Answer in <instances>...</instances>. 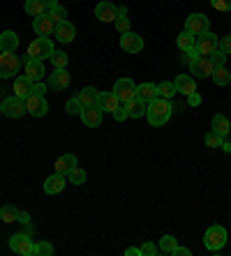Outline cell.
<instances>
[{
	"mask_svg": "<svg viewBox=\"0 0 231 256\" xmlns=\"http://www.w3.org/2000/svg\"><path fill=\"white\" fill-rule=\"evenodd\" d=\"M171 118V100H157L148 102V106H146V120H148L153 127H162L169 122Z\"/></svg>",
	"mask_w": 231,
	"mask_h": 256,
	"instance_id": "cell-1",
	"label": "cell"
},
{
	"mask_svg": "<svg viewBox=\"0 0 231 256\" xmlns=\"http://www.w3.org/2000/svg\"><path fill=\"white\" fill-rule=\"evenodd\" d=\"M54 42H51V37H37L35 42L28 44V51H26V58L24 62H28V60H44L51 58V54H54Z\"/></svg>",
	"mask_w": 231,
	"mask_h": 256,
	"instance_id": "cell-2",
	"label": "cell"
},
{
	"mask_svg": "<svg viewBox=\"0 0 231 256\" xmlns=\"http://www.w3.org/2000/svg\"><path fill=\"white\" fill-rule=\"evenodd\" d=\"M226 240H229V236H226V228L219 226V224L208 226V231L203 233V244H206L208 252H219L226 244Z\"/></svg>",
	"mask_w": 231,
	"mask_h": 256,
	"instance_id": "cell-3",
	"label": "cell"
},
{
	"mask_svg": "<svg viewBox=\"0 0 231 256\" xmlns=\"http://www.w3.org/2000/svg\"><path fill=\"white\" fill-rule=\"evenodd\" d=\"M0 114L5 116V118H21L26 114V100L21 97L12 95V97H5V100L0 102Z\"/></svg>",
	"mask_w": 231,
	"mask_h": 256,
	"instance_id": "cell-4",
	"label": "cell"
},
{
	"mask_svg": "<svg viewBox=\"0 0 231 256\" xmlns=\"http://www.w3.org/2000/svg\"><path fill=\"white\" fill-rule=\"evenodd\" d=\"M10 250L19 256H35V240H30L26 233H17L10 238Z\"/></svg>",
	"mask_w": 231,
	"mask_h": 256,
	"instance_id": "cell-5",
	"label": "cell"
},
{
	"mask_svg": "<svg viewBox=\"0 0 231 256\" xmlns=\"http://www.w3.org/2000/svg\"><path fill=\"white\" fill-rule=\"evenodd\" d=\"M21 58L17 54H0V78H12L21 72Z\"/></svg>",
	"mask_w": 231,
	"mask_h": 256,
	"instance_id": "cell-6",
	"label": "cell"
},
{
	"mask_svg": "<svg viewBox=\"0 0 231 256\" xmlns=\"http://www.w3.org/2000/svg\"><path fill=\"white\" fill-rule=\"evenodd\" d=\"M113 92H116L120 104H127V102H132L136 97V86L132 78L120 76V78H116V84H113Z\"/></svg>",
	"mask_w": 231,
	"mask_h": 256,
	"instance_id": "cell-7",
	"label": "cell"
},
{
	"mask_svg": "<svg viewBox=\"0 0 231 256\" xmlns=\"http://www.w3.org/2000/svg\"><path fill=\"white\" fill-rule=\"evenodd\" d=\"M217 42H219V37L208 30V32H201V35L194 37V48L199 51V56H206L208 58L213 51H217Z\"/></svg>",
	"mask_w": 231,
	"mask_h": 256,
	"instance_id": "cell-8",
	"label": "cell"
},
{
	"mask_svg": "<svg viewBox=\"0 0 231 256\" xmlns=\"http://www.w3.org/2000/svg\"><path fill=\"white\" fill-rule=\"evenodd\" d=\"M185 30L192 32V35H201V32H208L210 30V18L201 12H194L185 18Z\"/></svg>",
	"mask_w": 231,
	"mask_h": 256,
	"instance_id": "cell-9",
	"label": "cell"
},
{
	"mask_svg": "<svg viewBox=\"0 0 231 256\" xmlns=\"http://www.w3.org/2000/svg\"><path fill=\"white\" fill-rule=\"evenodd\" d=\"M49 76V81H47V86L51 90H56V92H63V90H67V86H70V72H67V67L65 70H54L51 74H47Z\"/></svg>",
	"mask_w": 231,
	"mask_h": 256,
	"instance_id": "cell-10",
	"label": "cell"
},
{
	"mask_svg": "<svg viewBox=\"0 0 231 256\" xmlns=\"http://www.w3.org/2000/svg\"><path fill=\"white\" fill-rule=\"evenodd\" d=\"M120 48H123L125 54H139L143 48V37L132 32V30H127V32L120 35Z\"/></svg>",
	"mask_w": 231,
	"mask_h": 256,
	"instance_id": "cell-11",
	"label": "cell"
},
{
	"mask_svg": "<svg viewBox=\"0 0 231 256\" xmlns=\"http://www.w3.org/2000/svg\"><path fill=\"white\" fill-rule=\"evenodd\" d=\"M215 65L210 62V58H206V56H201V58H196L190 62V74L194 78H208L210 74H213Z\"/></svg>",
	"mask_w": 231,
	"mask_h": 256,
	"instance_id": "cell-12",
	"label": "cell"
},
{
	"mask_svg": "<svg viewBox=\"0 0 231 256\" xmlns=\"http://www.w3.org/2000/svg\"><path fill=\"white\" fill-rule=\"evenodd\" d=\"M54 37H56V42H60V44H70L77 37V28H74L72 21H60V24H56Z\"/></svg>",
	"mask_w": 231,
	"mask_h": 256,
	"instance_id": "cell-13",
	"label": "cell"
},
{
	"mask_svg": "<svg viewBox=\"0 0 231 256\" xmlns=\"http://www.w3.org/2000/svg\"><path fill=\"white\" fill-rule=\"evenodd\" d=\"M26 111H28L30 116H35V118H44V116L49 114V104L42 95H30L28 100H26Z\"/></svg>",
	"mask_w": 231,
	"mask_h": 256,
	"instance_id": "cell-14",
	"label": "cell"
},
{
	"mask_svg": "<svg viewBox=\"0 0 231 256\" xmlns=\"http://www.w3.org/2000/svg\"><path fill=\"white\" fill-rule=\"evenodd\" d=\"M33 30H35L37 37H54V30H56V21L49 18L47 14L33 18Z\"/></svg>",
	"mask_w": 231,
	"mask_h": 256,
	"instance_id": "cell-15",
	"label": "cell"
},
{
	"mask_svg": "<svg viewBox=\"0 0 231 256\" xmlns=\"http://www.w3.org/2000/svg\"><path fill=\"white\" fill-rule=\"evenodd\" d=\"M95 16L100 18L102 24H113L116 16H118V7L113 5V2H109V0H102L95 7Z\"/></svg>",
	"mask_w": 231,
	"mask_h": 256,
	"instance_id": "cell-16",
	"label": "cell"
},
{
	"mask_svg": "<svg viewBox=\"0 0 231 256\" xmlns=\"http://www.w3.org/2000/svg\"><path fill=\"white\" fill-rule=\"evenodd\" d=\"M102 118H104V111H102L100 106H83V111H81V122L86 127H100L102 125Z\"/></svg>",
	"mask_w": 231,
	"mask_h": 256,
	"instance_id": "cell-17",
	"label": "cell"
},
{
	"mask_svg": "<svg viewBox=\"0 0 231 256\" xmlns=\"http://www.w3.org/2000/svg\"><path fill=\"white\" fill-rule=\"evenodd\" d=\"M65 185H67V176H63V173H58L56 171L54 176H49L47 180H44V192H47L49 196H54V194H60V192L65 190Z\"/></svg>",
	"mask_w": 231,
	"mask_h": 256,
	"instance_id": "cell-18",
	"label": "cell"
},
{
	"mask_svg": "<svg viewBox=\"0 0 231 256\" xmlns=\"http://www.w3.org/2000/svg\"><path fill=\"white\" fill-rule=\"evenodd\" d=\"M24 76L30 78L33 84H35V81H42V78L47 76L44 62H42V60H28V62H24Z\"/></svg>",
	"mask_w": 231,
	"mask_h": 256,
	"instance_id": "cell-19",
	"label": "cell"
},
{
	"mask_svg": "<svg viewBox=\"0 0 231 256\" xmlns=\"http://www.w3.org/2000/svg\"><path fill=\"white\" fill-rule=\"evenodd\" d=\"M17 48H19V37L14 30L0 32V54H17Z\"/></svg>",
	"mask_w": 231,
	"mask_h": 256,
	"instance_id": "cell-20",
	"label": "cell"
},
{
	"mask_svg": "<svg viewBox=\"0 0 231 256\" xmlns=\"http://www.w3.org/2000/svg\"><path fill=\"white\" fill-rule=\"evenodd\" d=\"M173 86H176V92H180V95H192V92H196V81L194 76H187V74H178L176 81H173Z\"/></svg>",
	"mask_w": 231,
	"mask_h": 256,
	"instance_id": "cell-21",
	"label": "cell"
},
{
	"mask_svg": "<svg viewBox=\"0 0 231 256\" xmlns=\"http://www.w3.org/2000/svg\"><path fill=\"white\" fill-rule=\"evenodd\" d=\"M120 102L118 97H116V92H97V106L104 111V114H113L116 111V106H118Z\"/></svg>",
	"mask_w": 231,
	"mask_h": 256,
	"instance_id": "cell-22",
	"label": "cell"
},
{
	"mask_svg": "<svg viewBox=\"0 0 231 256\" xmlns=\"http://www.w3.org/2000/svg\"><path fill=\"white\" fill-rule=\"evenodd\" d=\"M136 97L139 100H143L146 104L148 102H153V100H157V84H150V81H146V84H139L136 86Z\"/></svg>",
	"mask_w": 231,
	"mask_h": 256,
	"instance_id": "cell-23",
	"label": "cell"
},
{
	"mask_svg": "<svg viewBox=\"0 0 231 256\" xmlns=\"http://www.w3.org/2000/svg\"><path fill=\"white\" fill-rule=\"evenodd\" d=\"M79 162H77V157L72 155V152H67V155H60L58 160H56V164H54V168L58 173H63V176H67V173L72 171V168L77 166Z\"/></svg>",
	"mask_w": 231,
	"mask_h": 256,
	"instance_id": "cell-24",
	"label": "cell"
},
{
	"mask_svg": "<svg viewBox=\"0 0 231 256\" xmlns=\"http://www.w3.org/2000/svg\"><path fill=\"white\" fill-rule=\"evenodd\" d=\"M210 130L217 132L219 136H224V138H226V134H229V130H231L229 118H226V116H222V114H215V116H213V120H210Z\"/></svg>",
	"mask_w": 231,
	"mask_h": 256,
	"instance_id": "cell-25",
	"label": "cell"
},
{
	"mask_svg": "<svg viewBox=\"0 0 231 256\" xmlns=\"http://www.w3.org/2000/svg\"><path fill=\"white\" fill-rule=\"evenodd\" d=\"M14 95L21 97V100H28V97L33 95V81L26 76H19L17 81H14Z\"/></svg>",
	"mask_w": 231,
	"mask_h": 256,
	"instance_id": "cell-26",
	"label": "cell"
},
{
	"mask_svg": "<svg viewBox=\"0 0 231 256\" xmlns=\"http://www.w3.org/2000/svg\"><path fill=\"white\" fill-rule=\"evenodd\" d=\"M125 106H127V116L136 120V118H143V116H146V106H148V104L143 100H139V97H134V100L127 102Z\"/></svg>",
	"mask_w": 231,
	"mask_h": 256,
	"instance_id": "cell-27",
	"label": "cell"
},
{
	"mask_svg": "<svg viewBox=\"0 0 231 256\" xmlns=\"http://www.w3.org/2000/svg\"><path fill=\"white\" fill-rule=\"evenodd\" d=\"M97 92H100V90L97 88H93V86H86V88L83 90H79V102H81L83 106H95L97 104Z\"/></svg>",
	"mask_w": 231,
	"mask_h": 256,
	"instance_id": "cell-28",
	"label": "cell"
},
{
	"mask_svg": "<svg viewBox=\"0 0 231 256\" xmlns=\"http://www.w3.org/2000/svg\"><path fill=\"white\" fill-rule=\"evenodd\" d=\"M24 12L28 14V16H42V14H47V7H44V2L42 0H26L24 5Z\"/></svg>",
	"mask_w": 231,
	"mask_h": 256,
	"instance_id": "cell-29",
	"label": "cell"
},
{
	"mask_svg": "<svg viewBox=\"0 0 231 256\" xmlns=\"http://www.w3.org/2000/svg\"><path fill=\"white\" fill-rule=\"evenodd\" d=\"M210 78H213L215 86H229L231 84V74H229V70H226L224 65H222V67H215L213 74H210Z\"/></svg>",
	"mask_w": 231,
	"mask_h": 256,
	"instance_id": "cell-30",
	"label": "cell"
},
{
	"mask_svg": "<svg viewBox=\"0 0 231 256\" xmlns=\"http://www.w3.org/2000/svg\"><path fill=\"white\" fill-rule=\"evenodd\" d=\"M194 37L196 35H192V32H187V30H183L180 35L176 37V44H178V48L183 51V54H187L192 46H194Z\"/></svg>",
	"mask_w": 231,
	"mask_h": 256,
	"instance_id": "cell-31",
	"label": "cell"
},
{
	"mask_svg": "<svg viewBox=\"0 0 231 256\" xmlns=\"http://www.w3.org/2000/svg\"><path fill=\"white\" fill-rule=\"evenodd\" d=\"M113 24H116V30H118L120 35L130 30V18H127V7H123V5L118 7V16H116V21H113Z\"/></svg>",
	"mask_w": 231,
	"mask_h": 256,
	"instance_id": "cell-32",
	"label": "cell"
},
{
	"mask_svg": "<svg viewBox=\"0 0 231 256\" xmlns=\"http://www.w3.org/2000/svg\"><path fill=\"white\" fill-rule=\"evenodd\" d=\"M0 222H5V224L19 222V210L14 208V206H3V208H0Z\"/></svg>",
	"mask_w": 231,
	"mask_h": 256,
	"instance_id": "cell-33",
	"label": "cell"
},
{
	"mask_svg": "<svg viewBox=\"0 0 231 256\" xmlns=\"http://www.w3.org/2000/svg\"><path fill=\"white\" fill-rule=\"evenodd\" d=\"M67 180H70L72 185H83V182L88 180V176H86V171H83V168L77 164V166H74L70 173H67Z\"/></svg>",
	"mask_w": 231,
	"mask_h": 256,
	"instance_id": "cell-34",
	"label": "cell"
},
{
	"mask_svg": "<svg viewBox=\"0 0 231 256\" xmlns=\"http://www.w3.org/2000/svg\"><path fill=\"white\" fill-rule=\"evenodd\" d=\"M178 247V240L173 236H162L160 238V252L162 254H173V250Z\"/></svg>",
	"mask_w": 231,
	"mask_h": 256,
	"instance_id": "cell-35",
	"label": "cell"
},
{
	"mask_svg": "<svg viewBox=\"0 0 231 256\" xmlns=\"http://www.w3.org/2000/svg\"><path fill=\"white\" fill-rule=\"evenodd\" d=\"M157 95H160L162 100H171V97L176 95V86H173L171 81H162V84H157Z\"/></svg>",
	"mask_w": 231,
	"mask_h": 256,
	"instance_id": "cell-36",
	"label": "cell"
},
{
	"mask_svg": "<svg viewBox=\"0 0 231 256\" xmlns=\"http://www.w3.org/2000/svg\"><path fill=\"white\" fill-rule=\"evenodd\" d=\"M47 16L54 18L56 24H60V21H67V10L63 5H56V7H51V10L47 12Z\"/></svg>",
	"mask_w": 231,
	"mask_h": 256,
	"instance_id": "cell-37",
	"label": "cell"
},
{
	"mask_svg": "<svg viewBox=\"0 0 231 256\" xmlns=\"http://www.w3.org/2000/svg\"><path fill=\"white\" fill-rule=\"evenodd\" d=\"M51 62H54V70H65L67 67V54H63V51H54V54H51Z\"/></svg>",
	"mask_w": 231,
	"mask_h": 256,
	"instance_id": "cell-38",
	"label": "cell"
},
{
	"mask_svg": "<svg viewBox=\"0 0 231 256\" xmlns=\"http://www.w3.org/2000/svg\"><path fill=\"white\" fill-rule=\"evenodd\" d=\"M222 141H224V136H219L217 132H213V130L203 136V143H206L208 148H219V146H222Z\"/></svg>",
	"mask_w": 231,
	"mask_h": 256,
	"instance_id": "cell-39",
	"label": "cell"
},
{
	"mask_svg": "<svg viewBox=\"0 0 231 256\" xmlns=\"http://www.w3.org/2000/svg\"><path fill=\"white\" fill-rule=\"evenodd\" d=\"M51 254H54V244L49 242V240L35 242V256H51Z\"/></svg>",
	"mask_w": 231,
	"mask_h": 256,
	"instance_id": "cell-40",
	"label": "cell"
},
{
	"mask_svg": "<svg viewBox=\"0 0 231 256\" xmlns=\"http://www.w3.org/2000/svg\"><path fill=\"white\" fill-rule=\"evenodd\" d=\"M65 111L70 116H81V111H83V104L79 102V97H72V100H67V104H65Z\"/></svg>",
	"mask_w": 231,
	"mask_h": 256,
	"instance_id": "cell-41",
	"label": "cell"
},
{
	"mask_svg": "<svg viewBox=\"0 0 231 256\" xmlns=\"http://www.w3.org/2000/svg\"><path fill=\"white\" fill-rule=\"evenodd\" d=\"M217 48H219V51H222V54H224V56H231V35H226V37H219Z\"/></svg>",
	"mask_w": 231,
	"mask_h": 256,
	"instance_id": "cell-42",
	"label": "cell"
},
{
	"mask_svg": "<svg viewBox=\"0 0 231 256\" xmlns=\"http://www.w3.org/2000/svg\"><path fill=\"white\" fill-rule=\"evenodd\" d=\"M210 5L217 12H231V0H210Z\"/></svg>",
	"mask_w": 231,
	"mask_h": 256,
	"instance_id": "cell-43",
	"label": "cell"
},
{
	"mask_svg": "<svg viewBox=\"0 0 231 256\" xmlns=\"http://www.w3.org/2000/svg\"><path fill=\"white\" fill-rule=\"evenodd\" d=\"M208 58H210V62H213L215 67H222V65H224V62H226V56L222 54L219 48H217V51H213V54L208 56Z\"/></svg>",
	"mask_w": 231,
	"mask_h": 256,
	"instance_id": "cell-44",
	"label": "cell"
},
{
	"mask_svg": "<svg viewBox=\"0 0 231 256\" xmlns=\"http://www.w3.org/2000/svg\"><path fill=\"white\" fill-rule=\"evenodd\" d=\"M113 118H116V122H123V120L130 118V116H127V106H125V104L120 106V104H118V106H116V111H113Z\"/></svg>",
	"mask_w": 231,
	"mask_h": 256,
	"instance_id": "cell-45",
	"label": "cell"
},
{
	"mask_svg": "<svg viewBox=\"0 0 231 256\" xmlns=\"http://www.w3.org/2000/svg\"><path fill=\"white\" fill-rule=\"evenodd\" d=\"M155 254H157V247H155L150 240L141 244V256H155Z\"/></svg>",
	"mask_w": 231,
	"mask_h": 256,
	"instance_id": "cell-46",
	"label": "cell"
},
{
	"mask_svg": "<svg viewBox=\"0 0 231 256\" xmlns=\"http://www.w3.org/2000/svg\"><path fill=\"white\" fill-rule=\"evenodd\" d=\"M49 90V86L44 84V81H35V84H33V95H42L44 97V92H47Z\"/></svg>",
	"mask_w": 231,
	"mask_h": 256,
	"instance_id": "cell-47",
	"label": "cell"
},
{
	"mask_svg": "<svg viewBox=\"0 0 231 256\" xmlns=\"http://www.w3.org/2000/svg\"><path fill=\"white\" fill-rule=\"evenodd\" d=\"M187 102H190V106H199V104H201V95H199V92H192V95H187Z\"/></svg>",
	"mask_w": 231,
	"mask_h": 256,
	"instance_id": "cell-48",
	"label": "cell"
},
{
	"mask_svg": "<svg viewBox=\"0 0 231 256\" xmlns=\"http://www.w3.org/2000/svg\"><path fill=\"white\" fill-rule=\"evenodd\" d=\"M125 256H141V247H127Z\"/></svg>",
	"mask_w": 231,
	"mask_h": 256,
	"instance_id": "cell-49",
	"label": "cell"
},
{
	"mask_svg": "<svg viewBox=\"0 0 231 256\" xmlns=\"http://www.w3.org/2000/svg\"><path fill=\"white\" fill-rule=\"evenodd\" d=\"M171 256H190V250H187V247H176Z\"/></svg>",
	"mask_w": 231,
	"mask_h": 256,
	"instance_id": "cell-50",
	"label": "cell"
},
{
	"mask_svg": "<svg viewBox=\"0 0 231 256\" xmlns=\"http://www.w3.org/2000/svg\"><path fill=\"white\" fill-rule=\"evenodd\" d=\"M185 56H187V60H190V62H192V60H196V58H201V56H199V51H196L194 46H192V48H190V51H187V54H185Z\"/></svg>",
	"mask_w": 231,
	"mask_h": 256,
	"instance_id": "cell-51",
	"label": "cell"
},
{
	"mask_svg": "<svg viewBox=\"0 0 231 256\" xmlns=\"http://www.w3.org/2000/svg\"><path fill=\"white\" fill-rule=\"evenodd\" d=\"M42 2H44V7H47V12H49V10H51V7H56V5H60L58 0H42Z\"/></svg>",
	"mask_w": 231,
	"mask_h": 256,
	"instance_id": "cell-52",
	"label": "cell"
},
{
	"mask_svg": "<svg viewBox=\"0 0 231 256\" xmlns=\"http://www.w3.org/2000/svg\"><path fill=\"white\" fill-rule=\"evenodd\" d=\"M28 220H30L28 212H19V222H21V224H28Z\"/></svg>",
	"mask_w": 231,
	"mask_h": 256,
	"instance_id": "cell-53",
	"label": "cell"
},
{
	"mask_svg": "<svg viewBox=\"0 0 231 256\" xmlns=\"http://www.w3.org/2000/svg\"><path fill=\"white\" fill-rule=\"evenodd\" d=\"M219 148H222V150H226V152H231V143H229V141H226V138H224V141H222V146H219Z\"/></svg>",
	"mask_w": 231,
	"mask_h": 256,
	"instance_id": "cell-54",
	"label": "cell"
}]
</instances>
